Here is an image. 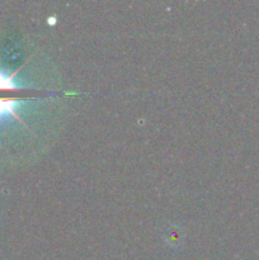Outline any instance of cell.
<instances>
[{
	"instance_id": "obj_1",
	"label": "cell",
	"mask_w": 259,
	"mask_h": 260,
	"mask_svg": "<svg viewBox=\"0 0 259 260\" xmlns=\"http://www.w3.org/2000/svg\"><path fill=\"white\" fill-rule=\"evenodd\" d=\"M22 103L23 102L19 99H0V119L8 116H14L22 122L17 113V109L22 106Z\"/></svg>"
},
{
	"instance_id": "obj_2",
	"label": "cell",
	"mask_w": 259,
	"mask_h": 260,
	"mask_svg": "<svg viewBox=\"0 0 259 260\" xmlns=\"http://www.w3.org/2000/svg\"><path fill=\"white\" fill-rule=\"evenodd\" d=\"M15 74L12 75H7L5 73H3L0 70V90H18V89H23L22 85L17 84L14 81Z\"/></svg>"
},
{
	"instance_id": "obj_3",
	"label": "cell",
	"mask_w": 259,
	"mask_h": 260,
	"mask_svg": "<svg viewBox=\"0 0 259 260\" xmlns=\"http://www.w3.org/2000/svg\"><path fill=\"white\" fill-rule=\"evenodd\" d=\"M47 23H48V24H55V18H50V19H48L47 20Z\"/></svg>"
}]
</instances>
